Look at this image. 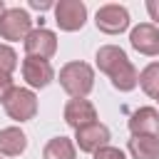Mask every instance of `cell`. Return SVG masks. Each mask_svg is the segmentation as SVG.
Returning <instances> with one entry per match:
<instances>
[{
  "label": "cell",
  "mask_w": 159,
  "mask_h": 159,
  "mask_svg": "<svg viewBox=\"0 0 159 159\" xmlns=\"http://www.w3.org/2000/svg\"><path fill=\"white\" fill-rule=\"evenodd\" d=\"M94 60H97L99 72H104L112 80L114 89L132 92L139 84V72H137V67L132 65V60L127 57V52L122 47H117V45H102L97 50Z\"/></svg>",
  "instance_id": "1"
},
{
  "label": "cell",
  "mask_w": 159,
  "mask_h": 159,
  "mask_svg": "<svg viewBox=\"0 0 159 159\" xmlns=\"http://www.w3.org/2000/svg\"><path fill=\"white\" fill-rule=\"evenodd\" d=\"M60 84L70 97H87L94 87V70L82 60L67 62L60 70Z\"/></svg>",
  "instance_id": "2"
},
{
  "label": "cell",
  "mask_w": 159,
  "mask_h": 159,
  "mask_svg": "<svg viewBox=\"0 0 159 159\" xmlns=\"http://www.w3.org/2000/svg\"><path fill=\"white\" fill-rule=\"evenodd\" d=\"M2 107H5L10 119L27 122V119H32L37 114V97H35V92L30 87H15L7 94V99L2 102Z\"/></svg>",
  "instance_id": "3"
},
{
  "label": "cell",
  "mask_w": 159,
  "mask_h": 159,
  "mask_svg": "<svg viewBox=\"0 0 159 159\" xmlns=\"http://www.w3.org/2000/svg\"><path fill=\"white\" fill-rule=\"evenodd\" d=\"M32 32V17L27 10L22 7H7L5 15L0 17V37L2 40H10V42H17Z\"/></svg>",
  "instance_id": "4"
},
{
  "label": "cell",
  "mask_w": 159,
  "mask_h": 159,
  "mask_svg": "<svg viewBox=\"0 0 159 159\" xmlns=\"http://www.w3.org/2000/svg\"><path fill=\"white\" fill-rule=\"evenodd\" d=\"M55 22L65 32L82 30L87 22V5L82 0H60L55 5Z\"/></svg>",
  "instance_id": "5"
},
{
  "label": "cell",
  "mask_w": 159,
  "mask_h": 159,
  "mask_svg": "<svg viewBox=\"0 0 159 159\" xmlns=\"http://www.w3.org/2000/svg\"><path fill=\"white\" fill-rule=\"evenodd\" d=\"M94 25L104 35H119L129 27V12H127L124 5H117V2L102 5L94 15Z\"/></svg>",
  "instance_id": "6"
},
{
  "label": "cell",
  "mask_w": 159,
  "mask_h": 159,
  "mask_svg": "<svg viewBox=\"0 0 159 159\" xmlns=\"http://www.w3.org/2000/svg\"><path fill=\"white\" fill-rule=\"evenodd\" d=\"M25 57H40V60H50L57 52V35L47 27H35L27 37H25Z\"/></svg>",
  "instance_id": "7"
},
{
  "label": "cell",
  "mask_w": 159,
  "mask_h": 159,
  "mask_svg": "<svg viewBox=\"0 0 159 159\" xmlns=\"http://www.w3.org/2000/svg\"><path fill=\"white\" fill-rule=\"evenodd\" d=\"M22 80L27 82L30 89H42L55 80V70L50 65V60H40V57H25L22 60Z\"/></svg>",
  "instance_id": "8"
},
{
  "label": "cell",
  "mask_w": 159,
  "mask_h": 159,
  "mask_svg": "<svg viewBox=\"0 0 159 159\" xmlns=\"http://www.w3.org/2000/svg\"><path fill=\"white\" fill-rule=\"evenodd\" d=\"M109 139H112L109 129H107L104 124H99V122L87 124V127H82V129L75 132V144H77L80 152H84V154H94V152H99L102 147L109 144Z\"/></svg>",
  "instance_id": "9"
},
{
  "label": "cell",
  "mask_w": 159,
  "mask_h": 159,
  "mask_svg": "<svg viewBox=\"0 0 159 159\" xmlns=\"http://www.w3.org/2000/svg\"><path fill=\"white\" fill-rule=\"evenodd\" d=\"M65 122L77 132L87 124H94L97 122V109L89 99L84 97H72L67 104H65Z\"/></svg>",
  "instance_id": "10"
},
{
  "label": "cell",
  "mask_w": 159,
  "mask_h": 159,
  "mask_svg": "<svg viewBox=\"0 0 159 159\" xmlns=\"http://www.w3.org/2000/svg\"><path fill=\"white\" fill-rule=\"evenodd\" d=\"M129 42L137 52L154 57V55H159V27L154 22H139L137 27H132Z\"/></svg>",
  "instance_id": "11"
},
{
  "label": "cell",
  "mask_w": 159,
  "mask_h": 159,
  "mask_svg": "<svg viewBox=\"0 0 159 159\" xmlns=\"http://www.w3.org/2000/svg\"><path fill=\"white\" fill-rule=\"evenodd\" d=\"M127 124L132 137H159V109L139 107L137 112H132Z\"/></svg>",
  "instance_id": "12"
},
{
  "label": "cell",
  "mask_w": 159,
  "mask_h": 159,
  "mask_svg": "<svg viewBox=\"0 0 159 159\" xmlns=\"http://www.w3.org/2000/svg\"><path fill=\"white\" fill-rule=\"evenodd\" d=\"M27 149V137L20 127L0 129V154L2 157H20Z\"/></svg>",
  "instance_id": "13"
},
{
  "label": "cell",
  "mask_w": 159,
  "mask_h": 159,
  "mask_svg": "<svg viewBox=\"0 0 159 159\" xmlns=\"http://www.w3.org/2000/svg\"><path fill=\"white\" fill-rule=\"evenodd\" d=\"M127 149L132 159H159V137H132Z\"/></svg>",
  "instance_id": "14"
},
{
  "label": "cell",
  "mask_w": 159,
  "mask_h": 159,
  "mask_svg": "<svg viewBox=\"0 0 159 159\" xmlns=\"http://www.w3.org/2000/svg\"><path fill=\"white\" fill-rule=\"evenodd\" d=\"M42 157L45 159H75L77 157V149H75V142L67 139V137H55L45 144L42 149Z\"/></svg>",
  "instance_id": "15"
},
{
  "label": "cell",
  "mask_w": 159,
  "mask_h": 159,
  "mask_svg": "<svg viewBox=\"0 0 159 159\" xmlns=\"http://www.w3.org/2000/svg\"><path fill=\"white\" fill-rule=\"evenodd\" d=\"M139 87L144 89V94L154 99L159 97V62H152L139 72Z\"/></svg>",
  "instance_id": "16"
},
{
  "label": "cell",
  "mask_w": 159,
  "mask_h": 159,
  "mask_svg": "<svg viewBox=\"0 0 159 159\" xmlns=\"http://www.w3.org/2000/svg\"><path fill=\"white\" fill-rule=\"evenodd\" d=\"M15 67H17V52H15L10 45L0 42V72L12 75V70H15Z\"/></svg>",
  "instance_id": "17"
},
{
  "label": "cell",
  "mask_w": 159,
  "mask_h": 159,
  "mask_svg": "<svg viewBox=\"0 0 159 159\" xmlns=\"http://www.w3.org/2000/svg\"><path fill=\"white\" fill-rule=\"evenodd\" d=\"M94 159H124V152L117 147H102L99 152H94Z\"/></svg>",
  "instance_id": "18"
},
{
  "label": "cell",
  "mask_w": 159,
  "mask_h": 159,
  "mask_svg": "<svg viewBox=\"0 0 159 159\" xmlns=\"http://www.w3.org/2000/svg\"><path fill=\"white\" fill-rule=\"evenodd\" d=\"M15 89V84H12V77L10 75H5V72H0V102H5L7 99V94Z\"/></svg>",
  "instance_id": "19"
},
{
  "label": "cell",
  "mask_w": 159,
  "mask_h": 159,
  "mask_svg": "<svg viewBox=\"0 0 159 159\" xmlns=\"http://www.w3.org/2000/svg\"><path fill=\"white\" fill-rule=\"evenodd\" d=\"M147 12H149V17L159 25V0H147Z\"/></svg>",
  "instance_id": "20"
},
{
  "label": "cell",
  "mask_w": 159,
  "mask_h": 159,
  "mask_svg": "<svg viewBox=\"0 0 159 159\" xmlns=\"http://www.w3.org/2000/svg\"><path fill=\"white\" fill-rule=\"evenodd\" d=\"M30 7H35V10H47V7H55V2H50V0H30Z\"/></svg>",
  "instance_id": "21"
},
{
  "label": "cell",
  "mask_w": 159,
  "mask_h": 159,
  "mask_svg": "<svg viewBox=\"0 0 159 159\" xmlns=\"http://www.w3.org/2000/svg\"><path fill=\"white\" fill-rule=\"evenodd\" d=\"M5 10H7V7H5V2H2V0H0V17H2V15H5Z\"/></svg>",
  "instance_id": "22"
},
{
  "label": "cell",
  "mask_w": 159,
  "mask_h": 159,
  "mask_svg": "<svg viewBox=\"0 0 159 159\" xmlns=\"http://www.w3.org/2000/svg\"><path fill=\"white\" fill-rule=\"evenodd\" d=\"M0 159H2V157H0Z\"/></svg>",
  "instance_id": "23"
},
{
  "label": "cell",
  "mask_w": 159,
  "mask_h": 159,
  "mask_svg": "<svg viewBox=\"0 0 159 159\" xmlns=\"http://www.w3.org/2000/svg\"><path fill=\"white\" fill-rule=\"evenodd\" d=\"M157 99H159V97H157Z\"/></svg>",
  "instance_id": "24"
}]
</instances>
